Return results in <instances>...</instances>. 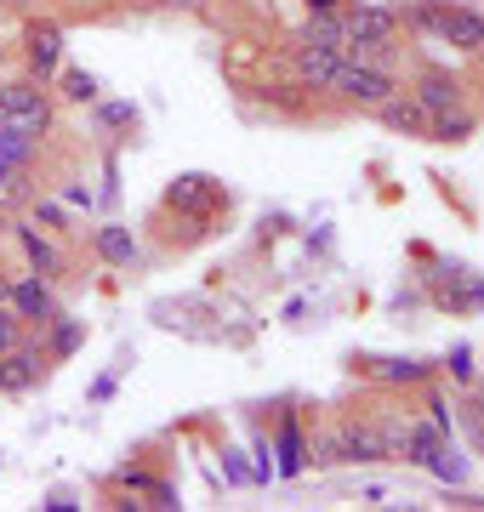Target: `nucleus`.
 <instances>
[{
	"mask_svg": "<svg viewBox=\"0 0 484 512\" xmlns=\"http://www.w3.org/2000/svg\"><path fill=\"white\" fill-rule=\"evenodd\" d=\"M0 120L6 126H18L23 137H46L52 131V92H46V80H12V86H0Z\"/></svg>",
	"mask_w": 484,
	"mask_h": 512,
	"instance_id": "f257e3e1",
	"label": "nucleus"
},
{
	"mask_svg": "<svg viewBox=\"0 0 484 512\" xmlns=\"http://www.w3.org/2000/svg\"><path fill=\"white\" fill-rule=\"evenodd\" d=\"M331 92L348 97V103H359V109H376V103H388V97L399 92V80H393V69H376V63H354V57H342Z\"/></svg>",
	"mask_w": 484,
	"mask_h": 512,
	"instance_id": "f03ea898",
	"label": "nucleus"
},
{
	"mask_svg": "<svg viewBox=\"0 0 484 512\" xmlns=\"http://www.w3.org/2000/svg\"><path fill=\"white\" fill-rule=\"evenodd\" d=\"M348 23V46H393L399 40V6H371V0H359L342 12ZM342 46V52H348Z\"/></svg>",
	"mask_w": 484,
	"mask_h": 512,
	"instance_id": "7ed1b4c3",
	"label": "nucleus"
},
{
	"mask_svg": "<svg viewBox=\"0 0 484 512\" xmlns=\"http://www.w3.org/2000/svg\"><path fill=\"white\" fill-rule=\"evenodd\" d=\"M166 205L171 211H188V217L211 222L217 211H223V188L211 183V177H200V171H188V177H177V183L166 188Z\"/></svg>",
	"mask_w": 484,
	"mask_h": 512,
	"instance_id": "20e7f679",
	"label": "nucleus"
},
{
	"mask_svg": "<svg viewBox=\"0 0 484 512\" xmlns=\"http://www.w3.org/2000/svg\"><path fill=\"white\" fill-rule=\"evenodd\" d=\"M23 57H29V74L35 80H57V69H63V29L57 23H29Z\"/></svg>",
	"mask_w": 484,
	"mask_h": 512,
	"instance_id": "39448f33",
	"label": "nucleus"
},
{
	"mask_svg": "<svg viewBox=\"0 0 484 512\" xmlns=\"http://www.w3.org/2000/svg\"><path fill=\"white\" fill-rule=\"evenodd\" d=\"M6 302H12V313H18V319H29V325H46V319L57 313V291H52V279H40V274L18 279V285L6 291Z\"/></svg>",
	"mask_w": 484,
	"mask_h": 512,
	"instance_id": "423d86ee",
	"label": "nucleus"
},
{
	"mask_svg": "<svg viewBox=\"0 0 484 512\" xmlns=\"http://www.w3.org/2000/svg\"><path fill=\"white\" fill-rule=\"evenodd\" d=\"M40 382V348L35 342H18V348L0 353V393H29Z\"/></svg>",
	"mask_w": 484,
	"mask_h": 512,
	"instance_id": "0eeeda50",
	"label": "nucleus"
},
{
	"mask_svg": "<svg viewBox=\"0 0 484 512\" xmlns=\"http://www.w3.org/2000/svg\"><path fill=\"white\" fill-rule=\"evenodd\" d=\"M439 40L456 46V52H484V12H473V6H450L445 23H439Z\"/></svg>",
	"mask_w": 484,
	"mask_h": 512,
	"instance_id": "6e6552de",
	"label": "nucleus"
},
{
	"mask_svg": "<svg viewBox=\"0 0 484 512\" xmlns=\"http://www.w3.org/2000/svg\"><path fill=\"white\" fill-rule=\"evenodd\" d=\"M416 103L428 114H445V109H462V80L445 69H428L422 80H416Z\"/></svg>",
	"mask_w": 484,
	"mask_h": 512,
	"instance_id": "1a4fd4ad",
	"label": "nucleus"
},
{
	"mask_svg": "<svg viewBox=\"0 0 484 512\" xmlns=\"http://www.w3.org/2000/svg\"><path fill=\"white\" fill-rule=\"evenodd\" d=\"M336 69H342V52H331V46H308V40H302V52H297L302 86H314V92H331Z\"/></svg>",
	"mask_w": 484,
	"mask_h": 512,
	"instance_id": "9d476101",
	"label": "nucleus"
},
{
	"mask_svg": "<svg viewBox=\"0 0 484 512\" xmlns=\"http://www.w3.org/2000/svg\"><path fill=\"white\" fill-rule=\"evenodd\" d=\"M18 245H23V256H29V268H35L40 279H52V285H57V279L69 274L63 251H57V245H52L46 234H35V228H18Z\"/></svg>",
	"mask_w": 484,
	"mask_h": 512,
	"instance_id": "9b49d317",
	"label": "nucleus"
},
{
	"mask_svg": "<svg viewBox=\"0 0 484 512\" xmlns=\"http://www.w3.org/2000/svg\"><path fill=\"white\" fill-rule=\"evenodd\" d=\"M376 114H382V126H388V131H405V137H428V109H422L416 97H399V92H393L388 103H376Z\"/></svg>",
	"mask_w": 484,
	"mask_h": 512,
	"instance_id": "f8f14e48",
	"label": "nucleus"
},
{
	"mask_svg": "<svg viewBox=\"0 0 484 512\" xmlns=\"http://www.w3.org/2000/svg\"><path fill=\"white\" fill-rule=\"evenodd\" d=\"M274 456H280L274 473H285V478H297L302 467H308V439H302V421L297 416H280V444H274Z\"/></svg>",
	"mask_w": 484,
	"mask_h": 512,
	"instance_id": "ddd939ff",
	"label": "nucleus"
},
{
	"mask_svg": "<svg viewBox=\"0 0 484 512\" xmlns=\"http://www.w3.org/2000/svg\"><path fill=\"white\" fill-rule=\"evenodd\" d=\"M120 484H126L131 495H149V507H177V484H166V478L149 473V467H120Z\"/></svg>",
	"mask_w": 484,
	"mask_h": 512,
	"instance_id": "4468645a",
	"label": "nucleus"
},
{
	"mask_svg": "<svg viewBox=\"0 0 484 512\" xmlns=\"http://www.w3.org/2000/svg\"><path fill=\"white\" fill-rule=\"evenodd\" d=\"M92 245H97V256H103L109 268H131V262H137V239H131V228H120V222L97 228Z\"/></svg>",
	"mask_w": 484,
	"mask_h": 512,
	"instance_id": "2eb2a0df",
	"label": "nucleus"
},
{
	"mask_svg": "<svg viewBox=\"0 0 484 512\" xmlns=\"http://www.w3.org/2000/svg\"><path fill=\"white\" fill-rule=\"evenodd\" d=\"M302 40H308V46H331V52H342V46H348L342 6H336V12H308V23H302Z\"/></svg>",
	"mask_w": 484,
	"mask_h": 512,
	"instance_id": "dca6fc26",
	"label": "nucleus"
},
{
	"mask_svg": "<svg viewBox=\"0 0 484 512\" xmlns=\"http://www.w3.org/2000/svg\"><path fill=\"white\" fill-rule=\"evenodd\" d=\"M46 325H52V342H46V359H75V353H80V342H86V325H80V319H69L63 308H57L52 319H46Z\"/></svg>",
	"mask_w": 484,
	"mask_h": 512,
	"instance_id": "f3484780",
	"label": "nucleus"
},
{
	"mask_svg": "<svg viewBox=\"0 0 484 512\" xmlns=\"http://www.w3.org/2000/svg\"><path fill=\"white\" fill-rule=\"evenodd\" d=\"M450 433H439V427H433V421H416V427H405V461L410 467H428L433 456H439V444H445Z\"/></svg>",
	"mask_w": 484,
	"mask_h": 512,
	"instance_id": "a211bd4d",
	"label": "nucleus"
},
{
	"mask_svg": "<svg viewBox=\"0 0 484 512\" xmlns=\"http://www.w3.org/2000/svg\"><path fill=\"white\" fill-rule=\"evenodd\" d=\"M439 302L456 308V313H473V308H479V296H473V274H467V268H445V274H439Z\"/></svg>",
	"mask_w": 484,
	"mask_h": 512,
	"instance_id": "6ab92c4d",
	"label": "nucleus"
},
{
	"mask_svg": "<svg viewBox=\"0 0 484 512\" xmlns=\"http://www.w3.org/2000/svg\"><path fill=\"white\" fill-rule=\"evenodd\" d=\"M428 137L433 143H467V137H473V114H467V103L462 109H445V114H428Z\"/></svg>",
	"mask_w": 484,
	"mask_h": 512,
	"instance_id": "aec40b11",
	"label": "nucleus"
},
{
	"mask_svg": "<svg viewBox=\"0 0 484 512\" xmlns=\"http://www.w3.org/2000/svg\"><path fill=\"white\" fill-rule=\"evenodd\" d=\"M57 86H63V103H97V74H86V69H57Z\"/></svg>",
	"mask_w": 484,
	"mask_h": 512,
	"instance_id": "412c9836",
	"label": "nucleus"
},
{
	"mask_svg": "<svg viewBox=\"0 0 484 512\" xmlns=\"http://www.w3.org/2000/svg\"><path fill=\"white\" fill-rule=\"evenodd\" d=\"M376 376H382V382H428L433 365H422V359H382Z\"/></svg>",
	"mask_w": 484,
	"mask_h": 512,
	"instance_id": "4be33fe9",
	"label": "nucleus"
},
{
	"mask_svg": "<svg viewBox=\"0 0 484 512\" xmlns=\"http://www.w3.org/2000/svg\"><path fill=\"white\" fill-rule=\"evenodd\" d=\"M97 126L131 131V126H137V109H131V103H103V97H97Z\"/></svg>",
	"mask_w": 484,
	"mask_h": 512,
	"instance_id": "5701e85b",
	"label": "nucleus"
},
{
	"mask_svg": "<svg viewBox=\"0 0 484 512\" xmlns=\"http://www.w3.org/2000/svg\"><path fill=\"white\" fill-rule=\"evenodd\" d=\"M428 473H439L445 484H462V478H467V461H456V450H450V439H445V444H439V456L428 461Z\"/></svg>",
	"mask_w": 484,
	"mask_h": 512,
	"instance_id": "b1692460",
	"label": "nucleus"
},
{
	"mask_svg": "<svg viewBox=\"0 0 484 512\" xmlns=\"http://www.w3.org/2000/svg\"><path fill=\"white\" fill-rule=\"evenodd\" d=\"M18 342H23V319L12 313V302H0V353L18 348Z\"/></svg>",
	"mask_w": 484,
	"mask_h": 512,
	"instance_id": "393cba45",
	"label": "nucleus"
},
{
	"mask_svg": "<svg viewBox=\"0 0 484 512\" xmlns=\"http://www.w3.org/2000/svg\"><path fill=\"white\" fill-rule=\"evenodd\" d=\"M450 376H456V382H473V353H467V348L450 353Z\"/></svg>",
	"mask_w": 484,
	"mask_h": 512,
	"instance_id": "a878e982",
	"label": "nucleus"
},
{
	"mask_svg": "<svg viewBox=\"0 0 484 512\" xmlns=\"http://www.w3.org/2000/svg\"><path fill=\"white\" fill-rule=\"evenodd\" d=\"M428 421H433V427H439V433H450V404L439 399V393H433V399H428Z\"/></svg>",
	"mask_w": 484,
	"mask_h": 512,
	"instance_id": "bb28decb",
	"label": "nucleus"
},
{
	"mask_svg": "<svg viewBox=\"0 0 484 512\" xmlns=\"http://www.w3.org/2000/svg\"><path fill=\"white\" fill-rule=\"evenodd\" d=\"M223 467H228V478H234V484H245V478H251V473H245V461L234 456V450H228V456H223Z\"/></svg>",
	"mask_w": 484,
	"mask_h": 512,
	"instance_id": "cd10ccee",
	"label": "nucleus"
},
{
	"mask_svg": "<svg viewBox=\"0 0 484 512\" xmlns=\"http://www.w3.org/2000/svg\"><path fill=\"white\" fill-rule=\"evenodd\" d=\"M35 217H40V222H46V228H63V211H57V205H40Z\"/></svg>",
	"mask_w": 484,
	"mask_h": 512,
	"instance_id": "c85d7f7f",
	"label": "nucleus"
},
{
	"mask_svg": "<svg viewBox=\"0 0 484 512\" xmlns=\"http://www.w3.org/2000/svg\"><path fill=\"white\" fill-rule=\"evenodd\" d=\"M302 6H308V12H336L342 0H302Z\"/></svg>",
	"mask_w": 484,
	"mask_h": 512,
	"instance_id": "c756f323",
	"label": "nucleus"
},
{
	"mask_svg": "<svg viewBox=\"0 0 484 512\" xmlns=\"http://www.w3.org/2000/svg\"><path fill=\"white\" fill-rule=\"evenodd\" d=\"M467 404H473V410H479V416H484V387H479V393H473V399H467Z\"/></svg>",
	"mask_w": 484,
	"mask_h": 512,
	"instance_id": "7c9ffc66",
	"label": "nucleus"
},
{
	"mask_svg": "<svg viewBox=\"0 0 484 512\" xmlns=\"http://www.w3.org/2000/svg\"><path fill=\"white\" fill-rule=\"evenodd\" d=\"M473 296H479V308H484V279H473Z\"/></svg>",
	"mask_w": 484,
	"mask_h": 512,
	"instance_id": "2f4dec72",
	"label": "nucleus"
},
{
	"mask_svg": "<svg viewBox=\"0 0 484 512\" xmlns=\"http://www.w3.org/2000/svg\"><path fill=\"white\" fill-rule=\"evenodd\" d=\"M6 291H12V279H0V302H6Z\"/></svg>",
	"mask_w": 484,
	"mask_h": 512,
	"instance_id": "473e14b6",
	"label": "nucleus"
},
{
	"mask_svg": "<svg viewBox=\"0 0 484 512\" xmlns=\"http://www.w3.org/2000/svg\"><path fill=\"white\" fill-rule=\"evenodd\" d=\"M171 6H200V0H171Z\"/></svg>",
	"mask_w": 484,
	"mask_h": 512,
	"instance_id": "72a5a7b5",
	"label": "nucleus"
}]
</instances>
